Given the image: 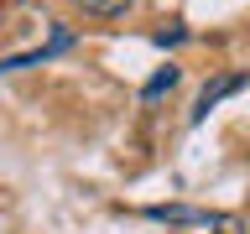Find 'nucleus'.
<instances>
[{
	"label": "nucleus",
	"instance_id": "obj_3",
	"mask_svg": "<svg viewBox=\"0 0 250 234\" xmlns=\"http://www.w3.org/2000/svg\"><path fill=\"white\" fill-rule=\"evenodd\" d=\"M146 218H167V224H224V218L208 214V208H183V203H151Z\"/></svg>",
	"mask_w": 250,
	"mask_h": 234
},
{
	"label": "nucleus",
	"instance_id": "obj_5",
	"mask_svg": "<svg viewBox=\"0 0 250 234\" xmlns=\"http://www.w3.org/2000/svg\"><path fill=\"white\" fill-rule=\"evenodd\" d=\"M78 11H89V16H120L130 11V0H73Z\"/></svg>",
	"mask_w": 250,
	"mask_h": 234
},
{
	"label": "nucleus",
	"instance_id": "obj_4",
	"mask_svg": "<svg viewBox=\"0 0 250 234\" xmlns=\"http://www.w3.org/2000/svg\"><path fill=\"white\" fill-rule=\"evenodd\" d=\"M177 78H183V73H177L172 62H167V68H156V73L146 78V83H141V99L151 104V99H162V94H172V89H177Z\"/></svg>",
	"mask_w": 250,
	"mask_h": 234
},
{
	"label": "nucleus",
	"instance_id": "obj_1",
	"mask_svg": "<svg viewBox=\"0 0 250 234\" xmlns=\"http://www.w3.org/2000/svg\"><path fill=\"white\" fill-rule=\"evenodd\" d=\"M240 89H250V73H219V78H208L203 94H198V104H193V115H188V125H203V120H208V109L224 104V99L240 94Z\"/></svg>",
	"mask_w": 250,
	"mask_h": 234
},
{
	"label": "nucleus",
	"instance_id": "obj_6",
	"mask_svg": "<svg viewBox=\"0 0 250 234\" xmlns=\"http://www.w3.org/2000/svg\"><path fill=\"white\" fill-rule=\"evenodd\" d=\"M183 37H188L183 26H162V31H151V42H156V47H167V42H183Z\"/></svg>",
	"mask_w": 250,
	"mask_h": 234
},
{
	"label": "nucleus",
	"instance_id": "obj_2",
	"mask_svg": "<svg viewBox=\"0 0 250 234\" xmlns=\"http://www.w3.org/2000/svg\"><path fill=\"white\" fill-rule=\"evenodd\" d=\"M73 31L68 26H52V42H42V47H31V52H16V58H0V73H16V68H37V62H47V58H58V52H73Z\"/></svg>",
	"mask_w": 250,
	"mask_h": 234
}]
</instances>
